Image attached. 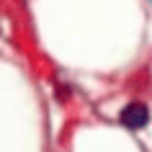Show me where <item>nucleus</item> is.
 Here are the masks:
<instances>
[{
	"label": "nucleus",
	"instance_id": "1",
	"mask_svg": "<svg viewBox=\"0 0 152 152\" xmlns=\"http://www.w3.org/2000/svg\"><path fill=\"white\" fill-rule=\"evenodd\" d=\"M119 121H121V126L132 129V132H139V129H144L150 124V108L144 103H139V101H132V103H126L121 108Z\"/></svg>",
	"mask_w": 152,
	"mask_h": 152
}]
</instances>
